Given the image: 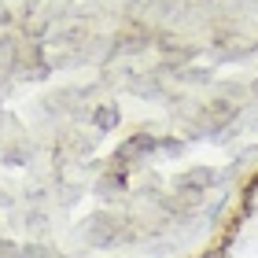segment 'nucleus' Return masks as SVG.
<instances>
[{"instance_id": "1", "label": "nucleus", "mask_w": 258, "mask_h": 258, "mask_svg": "<svg viewBox=\"0 0 258 258\" xmlns=\"http://www.w3.org/2000/svg\"><path fill=\"white\" fill-rule=\"evenodd\" d=\"M155 148H159V140H155V137L140 133V137H133V140H129V144L118 151V155H122V159H137V155H148V151H155Z\"/></svg>"}, {"instance_id": "2", "label": "nucleus", "mask_w": 258, "mask_h": 258, "mask_svg": "<svg viewBox=\"0 0 258 258\" xmlns=\"http://www.w3.org/2000/svg\"><path fill=\"white\" fill-rule=\"evenodd\" d=\"M92 122H96V129H100V133H111V129L118 125V111H114L111 103H107V107H100L96 114H92Z\"/></svg>"}, {"instance_id": "3", "label": "nucleus", "mask_w": 258, "mask_h": 258, "mask_svg": "<svg viewBox=\"0 0 258 258\" xmlns=\"http://www.w3.org/2000/svg\"><path fill=\"white\" fill-rule=\"evenodd\" d=\"M247 207H258V177L251 181V203H247Z\"/></svg>"}, {"instance_id": "4", "label": "nucleus", "mask_w": 258, "mask_h": 258, "mask_svg": "<svg viewBox=\"0 0 258 258\" xmlns=\"http://www.w3.org/2000/svg\"><path fill=\"white\" fill-rule=\"evenodd\" d=\"M203 258H214V254H203Z\"/></svg>"}]
</instances>
